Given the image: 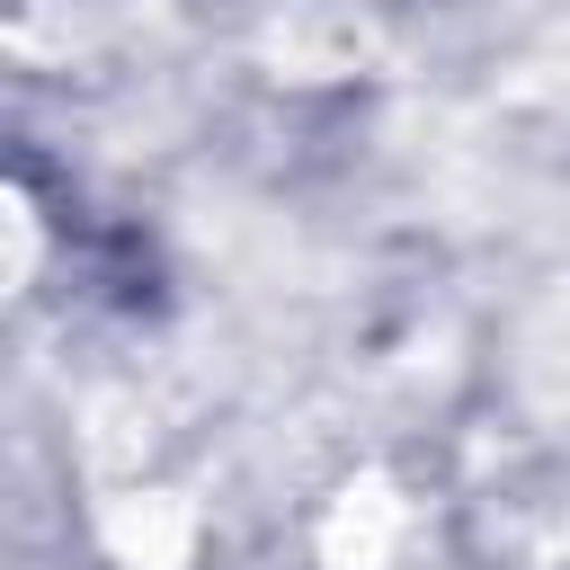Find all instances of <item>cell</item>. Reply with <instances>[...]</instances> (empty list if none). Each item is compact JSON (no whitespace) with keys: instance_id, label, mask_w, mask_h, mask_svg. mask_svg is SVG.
Masks as SVG:
<instances>
[{"instance_id":"obj_1","label":"cell","mask_w":570,"mask_h":570,"mask_svg":"<svg viewBox=\"0 0 570 570\" xmlns=\"http://www.w3.org/2000/svg\"><path fill=\"white\" fill-rule=\"evenodd\" d=\"M410 552V499L392 472H356L321 517V570H401Z\"/></svg>"},{"instance_id":"obj_2","label":"cell","mask_w":570,"mask_h":570,"mask_svg":"<svg viewBox=\"0 0 570 570\" xmlns=\"http://www.w3.org/2000/svg\"><path fill=\"white\" fill-rule=\"evenodd\" d=\"M365 53H374V27L347 0H285V18L267 27V62L294 71V80H338Z\"/></svg>"},{"instance_id":"obj_3","label":"cell","mask_w":570,"mask_h":570,"mask_svg":"<svg viewBox=\"0 0 570 570\" xmlns=\"http://www.w3.org/2000/svg\"><path fill=\"white\" fill-rule=\"evenodd\" d=\"M98 534L125 570H187L196 561V508L178 490H116L98 499Z\"/></svg>"},{"instance_id":"obj_4","label":"cell","mask_w":570,"mask_h":570,"mask_svg":"<svg viewBox=\"0 0 570 570\" xmlns=\"http://www.w3.org/2000/svg\"><path fill=\"white\" fill-rule=\"evenodd\" d=\"M517 374L543 410H570V285L525 321V347H517Z\"/></svg>"},{"instance_id":"obj_5","label":"cell","mask_w":570,"mask_h":570,"mask_svg":"<svg viewBox=\"0 0 570 570\" xmlns=\"http://www.w3.org/2000/svg\"><path fill=\"white\" fill-rule=\"evenodd\" d=\"M534 570H570V534H552V543H543V561H534Z\"/></svg>"}]
</instances>
